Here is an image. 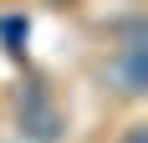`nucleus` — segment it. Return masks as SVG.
<instances>
[{
  "label": "nucleus",
  "mask_w": 148,
  "mask_h": 143,
  "mask_svg": "<svg viewBox=\"0 0 148 143\" xmlns=\"http://www.w3.org/2000/svg\"><path fill=\"white\" fill-rule=\"evenodd\" d=\"M0 36H5V46H10V51H21V46H26V21H21V15L0 21Z\"/></svg>",
  "instance_id": "7ed1b4c3"
},
{
  "label": "nucleus",
  "mask_w": 148,
  "mask_h": 143,
  "mask_svg": "<svg viewBox=\"0 0 148 143\" xmlns=\"http://www.w3.org/2000/svg\"><path fill=\"white\" fill-rule=\"evenodd\" d=\"M61 107L51 97H41V92H31L26 102H21V133H26L31 143H56L61 138Z\"/></svg>",
  "instance_id": "f257e3e1"
},
{
  "label": "nucleus",
  "mask_w": 148,
  "mask_h": 143,
  "mask_svg": "<svg viewBox=\"0 0 148 143\" xmlns=\"http://www.w3.org/2000/svg\"><path fill=\"white\" fill-rule=\"evenodd\" d=\"M128 143H143V128H133V133H128Z\"/></svg>",
  "instance_id": "20e7f679"
},
{
  "label": "nucleus",
  "mask_w": 148,
  "mask_h": 143,
  "mask_svg": "<svg viewBox=\"0 0 148 143\" xmlns=\"http://www.w3.org/2000/svg\"><path fill=\"white\" fill-rule=\"evenodd\" d=\"M107 77L118 82V92H123V97H143V87H148V61H143V46L133 41L118 61H112V67H107Z\"/></svg>",
  "instance_id": "f03ea898"
}]
</instances>
